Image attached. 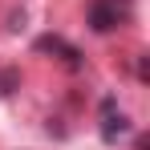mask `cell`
Returning a JSON list of instances; mask_svg holds the SVG:
<instances>
[{"mask_svg": "<svg viewBox=\"0 0 150 150\" xmlns=\"http://www.w3.org/2000/svg\"><path fill=\"white\" fill-rule=\"evenodd\" d=\"M126 130H130V118L118 110V101H114V98H105V101H101V142L114 146Z\"/></svg>", "mask_w": 150, "mask_h": 150, "instance_id": "7a4b0ae2", "label": "cell"}, {"mask_svg": "<svg viewBox=\"0 0 150 150\" xmlns=\"http://www.w3.org/2000/svg\"><path fill=\"white\" fill-rule=\"evenodd\" d=\"M37 53H53V57H61L69 69L81 65V53H77L69 41H61V37H41V41H37Z\"/></svg>", "mask_w": 150, "mask_h": 150, "instance_id": "3957f363", "label": "cell"}, {"mask_svg": "<svg viewBox=\"0 0 150 150\" xmlns=\"http://www.w3.org/2000/svg\"><path fill=\"white\" fill-rule=\"evenodd\" d=\"M8 28L21 33V28H25V12H12V16H8Z\"/></svg>", "mask_w": 150, "mask_h": 150, "instance_id": "5b68a950", "label": "cell"}, {"mask_svg": "<svg viewBox=\"0 0 150 150\" xmlns=\"http://www.w3.org/2000/svg\"><path fill=\"white\" fill-rule=\"evenodd\" d=\"M16 85H21V73H16V69H4V73H0V93H12Z\"/></svg>", "mask_w": 150, "mask_h": 150, "instance_id": "277c9868", "label": "cell"}, {"mask_svg": "<svg viewBox=\"0 0 150 150\" xmlns=\"http://www.w3.org/2000/svg\"><path fill=\"white\" fill-rule=\"evenodd\" d=\"M130 16V0H93L89 4V28L93 33H114Z\"/></svg>", "mask_w": 150, "mask_h": 150, "instance_id": "6da1fadb", "label": "cell"}]
</instances>
